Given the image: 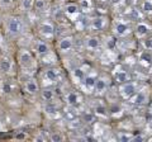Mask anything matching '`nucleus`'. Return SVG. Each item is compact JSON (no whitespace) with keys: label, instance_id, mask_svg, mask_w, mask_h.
<instances>
[{"label":"nucleus","instance_id":"f257e3e1","mask_svg":"<svg viewBox=\"0 0 152 142\" xmlns=\"http://www.w3.org/2000/svg\"><path fill=\"white\" fill-rule=\"evenodd\" d=\"M5 29L7 33L10 37H19L20 34L24 33L26 26L24 22H23L19 17H8L7 22H5Z\"/></svg>","mask_w":152,"mask_h":142},{"label":"nucleus","instance_id":"f03ea898","mask_svg":"<svg viewBox=\"0 0 152 142\" xmlns=\"http://www.w3.org/2000/svg\"><path fill=\"white\" fill-rule=\"evenodd\" d=\"M18 64L22 69H32L34 66L33 55L28 50H20L18 53Z\"/></svg>","mask_w":152,"mask_h":142},{"label":"nucleus","instance_id":"7ed1b4c3","mask_svg":"<svg viewBox=\"0 0 152 142\" xmlns=\"http://www.w3.org/2000/svg\"><path fill=\"white\" fill-rule=\"evenodd\" d=\"M119 91H121V95L123 98H132L134 94L137 93V86H136V84L134 83H123L122 84V86L119 89Z\"/></svg>","mask_w":152,"mask_h":142},{"label":"nucleus","instance_id":"20e7f679","mask_svg":"<svg viewBox=\"0 0 152 142\" xmlns=\"http://www.w3.org/2000/svg\"><path fill=\"white\" fill-rule=\"evenodd\" d=\"M131 33V27L124 22H117L114 24V34L117 37H126Z\"/></svg>","mask_w":152,"mask_h":142},{"label":"nucleus","instance_id":"39448f33","mask_svg":"<svg viewBox=\"0 0 152 142\" xmlns=\"http://www.w3.org/2000/svg\"><path fill=\"white\" fill-rule=\"evenodd\" d=\"M39 33L45 38H51L55 34V26L51 22H43L39 26Z\"/></svg>","mask_w":152,"mask_h":142},{"label":"nucleus","instance_id":"423d86ee","mask_svg":"<svg viewBox=\"0 0 152 142\" xmlns=\"http://www.w3.org/2000/svg\"><path fill=\"white\" fill-rule=\"evenodd\" d=\"M34 50H36V53L39 56V57H43V56H47L51 53L50 45L45 41H37L34 45Z\"/></svg>","mask_w":152,"mask_h":142},{"label":"nucleus","instance_id":"0eeeda50","mask_svg":"<svg viewBox=\"0 0 152 142\" xmlns=\"http://www.w3.org/2000/svg\"><path fill=\"white\" fill-rule=\"evenodd\" d=\"M74 48V40L71 37H64L58 41V50L62 53H67Z\"/></svg>","mask_w":152,"mask_h":142},{"label":"nucleus","instance_id":"6e6552de","mask_svg":"<svg viewBox=\"0 0 152 142\" xmlns=\"http://www.w3.org/2000/svg\"><path fill=\"white\" fill-rule=\"evenodd\" d=\"M13 70V61L8 56H3L0 59V72L1 74H9Z\"/></svg>","mask_w":152,"mask_h":142},{"label":"nucleus","instance_id":"1a4fd4ad","mask_svg":"<svg viewBox=\"0 0 152 142\" xmlns=\"http://www.w3.org/2000/svg\"><path fill=\"white\" fill-rule=\"evenodd\" d=\"M26 91L28 94H31V95H36V94H38L41 90H39V85H38V81L36 79H29L26 81Z\"/></svg>","mask_w":152,"mask_h":142},{"label":"nucleus","instance_id":"9d476101","mask_svg":"<svg viewBox=\"0 0 152 142\" xmlns=\"http://www.w3.org/2000/svg\"><path fill=\"white\" fill-rule=\"evenodd\" d=\"M85 47L89 51H95L100 47V38L98 36H89L85 40Z\"/></svg>","mask_w":152,"mask_h":142},{"label":"nucleus","instance_id":"9b49d317","mask_svg":"<svg viewBox=\"0 0 152 142\" xmlns=\"http://www.w3.org/2000/svg\"><path fill=\"white\" fill-rule=\"evenodd\" d=\"M65 14L67 15L69 18H75L77 17L80 12H81V9H80V5L79 4H74V3H70L67 5H65Z\"/></svg>","mask_w":152,"mask_h":142},{"label":"nucleus","instance_id":"f8f14e48","mask_svg":"<svg viewBox=\"0 0 152 142\" xmlns=\"http://www.w3.org/2000/svg\"><path fill=\"white\" fill-rule=\"evenodd\" d=\"M109 86V81L107 78H99L96 79V83H95L94 86V91L96 94H103L107 91V89Z\"/></svg>","mask_w":152,"mask_h":142},{"label":"nucleus","instance_id":"ddd939ff","mask_svg":"<svg viewBox=\"0 0 152 142\" xmlns=\"http://www.w3.org/2000/svg\"><path fill=\"white\" fill-rule=\"evenodd\" d=\"M150 31H151L150 26L147 24V23L141 22V23H138V24L136 26L134 33H136V36L138 37V38H145V37H147V34L150 33Z\"/></svg>","mask_w":152,"mask_h":142},{"label":"nucleus","instance_id":"4468645a","mask_svg":"<svg viewBox=\"0 0 152 142\" xmlns=\"http://www.w3.org/2000/svg\"><path fill=\"white\" fill-rule=\"evenodd\" d=\"M66 103H67L69 105H71V107L77 105V104L80 103V97H79V94L76 93V91H70V93H67V95H66Z\"/></svg>","mask_w":152,"mask_h":142},{"label":"nucleus","instance_id":"2eb2a0df","mask_svg":"<svg viewBox=\"0 0 152 142\" xmlns=\"http://www.w3.org/2000/svg\"><path fill=\"white\" fill-rule=\"evenodd\" d=\"M83 85L89 90H94V86H95V83H96V78L94 75H85V78L83 79Z\"/></svg>","mask_w":152,"mask_h":142},{"label":"nucleus","instance_id":"dca6fc26","mask_svg":"<svg viewBox=\"0 0 152 142\" xmlns=\"http://www.w3.org/2000/svg\"><path fill=\"white\" fill-rule=\"evenodd\" d=\"M132 102L137 104V105H142V104H145L147 102V94L145 91H138L134 95H133V99Z\"/></svg>","mask_w":152,"mask_h":142},{"label":"nucleus","instance_id":"f3484780","mask_svg":"<svg viewBox=\"0 0 152 142\" xmlns=\"http://www.w3.org/2000/svg\"><path fill=\"white\" fill-rule=\"evenodd\" d=\"M114 79H115V81L117 83H119V84H123V83H127V81H129V75H128L127 71H117L115 74H114Z\"/></svg>","mask_w":152,"mask_h":142},{"label":"nucleus","instance_id":"a211bd4d","mask_svg":"<svg viewBox=\"0 0 152 142\" xmlns=\"http://www.w3.org/2000/svg\"><path fill=\"white\" fill-rule=\"evenodd\" d=\"M105 19L104 17H98V18H95V19L91 20V28L93 29H103L104 27H105Z\"/></svg>","mask_w":152,"mask_h":142},{"label":"nucleus","instance_id":"6ab92c4d","mask_svg":"<svg viewBox=\"0 0 152 142\" xmlns=\"http://www.w3.org/2000/svg\"><path fill=\"white\" fill-rule=\"evenodd\" d=\"M41 97L43 99L45 102H51L55 98V91L52 90V89H43V90H41Z\"/></svg>","mask_w":152,"mask_h":142},{"label":"nucleus","instance_id":"aec40b11","mask_svg":"<svg viewBox=\"0 0 152 142\" xmlns=\"http://www.w3.org/2000/svg\"><path fill=\"white\" fill-rule=\"evenodd\" d=\"M34 8V0H20V9L23 12H31Z\"/></svg>","mask_w":152,"mask_h":142},{"label":"nucleus","instance_id":"412c9836","mask_svg":"<svg viewBox=\"0 0 152 142\" xmlns=\"http://www.w3.org/2000/svg\"><path fill=\"white\" fill-rule=\"evenodd\" d=\"M47 8V0H34V9L37 12H45Z\"/></svg>","mask_w":152,"mask_h":142},{"label":"nucleus","instance_id":"4be33fe9","mask_svg":"<svg viewBox=\"0 0 152 142\" xmlns=\"http://www.w3.org/2000/svg\"><path fill=\"white\" fill-rule=\"evenodd\" d=\"M72 74H74V78L80 80V81H83V79L85 78V75H86L85 74V71L81 67H75L74 71H72Z\"/></svg>","mask_w":152,"mask_h":142},{"label":"nucleus","instance_id":"5701e85b","mask_svg":"<svg viewBox=\"0 0 152 142\" xmlns=\"http://www.w3.org/2000/svg\"><path fill=\"white\" fill-rule=\"evenodd\" d=\"M46 78L48 80H51V81H55V80L58 78V72H57L56 69H50V70L46 71Z\"/></svg>","mask_w":152,"mask_h":142},{"label":"nucleus","instance_id":"b1692460","mask_svg":"<svg viewBox=\"0 0 152 142\" xmlns=\"http://www.w3.org/2000/svg\"><path fill=\"white\" fill-rule=\"evenodd\" d=\"M142 10L146 14H151L152 13V1L151 0H145L142 4Z\"/></svg>","mask_w":152,"mask_h":142},{"label":"nucleus","instance_id":"393cba45","mask_svg":"<svg viewBox=\"0 0 152 142\" xmlns=\"http://www.w3.org/2000/svg\"><path fill=\"white\" fill-rule=\"evenodd\" d=\"M14 1L15 0H0V8L3 9H8L14 5Z\"/></svg>","mask_w":152,"mask_h":142},{"label":"nucleus","instance_id":"a878e982","mask_svg":"<svg viewBox=\"0 0 152 142\" xmlns=\"http://www.w3.org/2000/svg\"><path fill=\"white\" fill-rule=\"evenodd\" d=\"M79 5H80V9H81V10H86V9L91 8V1H90V0H81Z\"/></svg>","mask_w":152,"mask_h":142},{"label":"nucleus","instance_id":"bb28decb","mask_svg":"<svg viewBox=\"0 0 152 142\" xmlns=\"http://www.w3.org/2000/svg\"><path fill=\"white\" fill-rule=\"evenodd\" d=\"M50 140L53 141V142H61V141L64 140V136L60 135L58 132H55V133H52V135L50 136Z\"/></svg>","mask_w":152,"mask_h":142},{"label":"nucleus","instance_id":"cd10ccee","mask_svg":"<svg viewBox=\"0 0 152 142\" xmlns=\"http://www.w3.org/2000/svg\"><path fill=\"white\" fill-rule=\"evenodd\" d=\"M95 113L98 116H107V109L104 107H96L95 108Z\"/></svg>","mask_w":152,"mask_h":142},{"label":"nucleus","instance_id":"c85d7f7f","mask_svg":"<svg viewBox=\"0 0 152 142\" xmlns=\"http://www.w3.org/2000/svg\"><path fill=\"white\" fill-rule=\"evenodd\" d=\"M132 137L131 135H127V133H121L119 135V140L123 141V142H127V141H132Z\"/></svg>","mask_w":152,"mask_h":142},{"label":"nucleus","instance_id":"c756f323","mask_svg":"<svg viewBox=\"0 0 152 142\" xmlns=\"http://www.w3.org/2000/svg\"><path fill=\"white\" fill-rule=\"evenodd\" d=\"M84 121L88 122V123L93 122V121H94V114H90V113H86V114H84Z\"/></svg>","mask_w":152,"mask_h":142},{"label":"nucleus","instance_id":"7c9ffc66","mask_svg":"<svg viewBox=\"0 0 152 142\" xmlns=\"http://www.w3.org/2000/svg\"><path fill=\"white\" fill-rule=\"evenodd\" d=\"M145 47H146V48H148V50H152V38L146 40V42H145Z\"/></svg>","mask_w":152,"mask_h":142},{"label":"nucleus","instance_id":"2f4dec72","mask_svg":"<svg viewBox=\"0 0 152 142\" xmlns=\"http://www.w3.org/2000/svg\"><path fill=\"white\" fill-rule=\"evenodd\" d=\"M26 137H27V133H26V132H23V133L20 132V133H18V135L15 136V138H17V140H24Z\"/></svg>","mask_w":152,"mask_h":142},{"label":"nucleus","instance_id":"473e14b6","mask_svg":"<svg viewBox=\"0 0 152 142\" xmlns=\"http://www.w3.org/2000/svg\"><path fill=\"white\" fill-rule=\"evenodd\" d=\"M110 112L112 113H119L121 112V108H119V105H115V104H114V105H113V108H112V109H110Z\"/></svg>","mask_w":152,"mask_h":142},{"label":"nucleus","instance_id":"72a5a7b5","mask_svg":"<svg viewBox=\"0 0 152 142\" xmlns=\"http://www.w3.org/2000/svg\"><path fill=\"white\" fill-rule=\"evenodd\" d=\"M145 140V136H136V137H132V141H143Z\"/></svg>","mask_w":152,"mask_h":142},{"label":"nucleus","instance_id":"f704fd0d","mask_svg":"<svg viewBox=\"0 0 152 142\" xmlns=\"http://www.w3.org/2000/svg\"><path fill=\"white\" fill-rule=\"evenodd\" d=\"M3 132V126H1V123H0V133Z\"/></svg>","mask_w":152,"mask_h":142},{"label":"nucleus","instance_id":"c9c22d12","mask_svg":"<svg viewBox=\"0 0 152 142\" xmlns=\"http://www.w3.org/2000/svg\"><path fill=\"white\" fill-rule=\"evenodd\" d=\"M0 23H1V20H0Z\"/></svg>","mask_w":152,"mask_h":142}]
</instances>
